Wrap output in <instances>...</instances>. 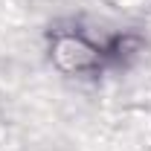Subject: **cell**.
Returning a JSON list of instances; mask_svg holds the SVG:
<instances>
[{
  "mask_svg": "<svg viewBox=\"0 0 151 151\" xmlns=\"http://www.w3.org/2000/svg\"><path fill=\"white\" fill-rule=\"evenodd\" d=\"M137 52H142V41L137 35H116L105 47V58H111V61H128Z\"/></svg>",
  "mask_w": 151,
  "mask_h": 151,
  "instance_id": "obj_2",
  "label": "cell"
},
{
  "mask_svg": "<svg viewBox=\"0 0 151 151\" xmlns=\"http://www.w3.org/2000/svg\"><path fill=\"white\" fill-rule=\"evenodd\" d=\"M50 58L61 73L67 76H90L105 64V47H96L81 32H52Z\"/></svg>",
  "mask_w": 151,
  "mask_h": 151,
  "instance_id": "obj_1",
  "label": "cell"
}]
</instances>
